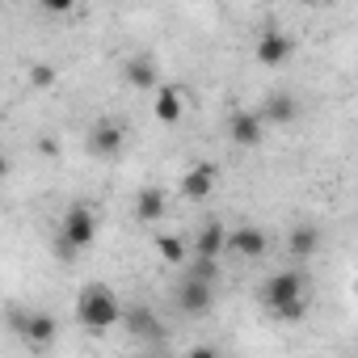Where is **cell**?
<instances>
[{
    "instance_id": "603a6c76",
    "label": "cell",
    "mask_w": 358,
    "mask_h": 358,
    "mask_svg": "<svg viewBox=\"0 0 358 358\" xmlns=\"http://www.w3.org/2000/svg\"><path fill=\"white\" fill-rule=\"evenodd\" d=\"M38 148H43V156H59V143H55V139H43Z\"/></svg>"
},
{
    "instance_id": "44dd1931",
    "label": "cell",
    "mask_w": 358,
    "mask_h": 358,
    "mask_svg": "<svg viewBox=\"0 0 358 358\" xmlns=\"http://www.w3.org/2000/svg\"><path fill=\"white\" fill-rule=\"evenodd\" d=\"M303 312H308V299H291V303H282L274 316H278V320H303Z\"/></svg>"
},
{
    "instance_id": "9a60e30c",
    "label": "cell",
    "mask_w": 358,
    "mask_h": 358,
    "mask_svg": "<svg viewBox=\"0 0 358 358\" xmlns=\"http://www.w3.org/2000/svg\"><path fill=\"white\" fill-rule=\"evenodd\" d=\"M224 241H228L224 224H220V220H207L203 232L194 236V253H199V257H224Z\"/></svg>"
},
{
    "instance_id": "7a4b0ae2",
    "label": "cell",
    "mask_w": 358,
    "mask_h": 358,
    "mask_svg": "<svg viewBox=\"0 0 358 358\" xmlns=\"http://www.w3.org/2000/svg\"><path fill=\"white\" fill-rule=\"evenodd\" d=\"M93 241H97V215H93L85 203L68 207V215H64V224H59V241H55L59 262H76V253H85Z\"/></svg>"
},
{
    "instance_id": "277c9868",
    "label": "cell",
    "mask_w": 358,
    "mask_h": 358,
    "mask_svg": "<svg viewBox=\"0 0 358 358\" xmlns=\"http://www.w3.org/2000/svg\"><path fill=\"white\" fill-rule=\"evenodd\" d=\"M215 303V282H203V278H182L177 282V308H182L186 316H207Z\"/></svg>"
},
{
    "instance_id": "ffe728a7",
    "label": "cell",
    "mask_w": 358,
    "mask_h": 358,
    "mask_svg": "<svg viewBox=\"0 0 358 358\" xmlns=\"http://www.w3.org/2000/svg\"><path fill=\"white\" fill-rule=\"evenodd\" d=\"M55 85V68L51 64H34L30 68V89H51Z\"/></svg>"
},
{
    "instance_id": "4fadbf2b",
    "label": "cell",
    "mask_w": 358,
    "mask_h": 358,
    "mask_svg": "<svg viewBox=\"0 0 358 358\" xmlns=\"http://www.w3.org/2000/svg\"><path fill=\"white\" fill-rule=\"evenodd\" d=\"M122 324H127V333H135V337H143V341H160V337H164L152 308H127V312H122Z\"/></svg>"
},
{
    "instance_id": "3957f363",
    "label": "cell",
    "mask_w": 358,
    "mask_h": 358,
    "mask_svg": "<svg viewBox=\"0 0 358 358\" xmlns=\"http://www.w3.org/2000/svg\"><path fill=\"white\" fill-rule=\"evenodd\" d=\"M291 299H303V274H299V270H278V274H270L266 287H262V303H266L270 312H278V308L291 303Z\"/></svg>"
},
{
    "instance_id": "6da1fadb",
    "label": "cell",
    "mask_w": 358,
    "mask_h": 358,
    "mask_svg": "<svg viewBox=\"0 0 358 358\" xmlns=\"http://www.w3.org/2000/svg\"><path fill=\"white\" fill-rule=\"evenodd\" d=\"M76 320L89 329V333H106L122 320V303L114 299V291L106 282H89L76 299Z\"/></svg>"
},
{
    "instance_id": "e0dca14e",
    "label": "cell",
    "mask_w": 358,
    "mask_h": 358,
    "mask_svg": "<svg viewBox=\"0 0 358 358\" xmlns=\"http://www.w3.org/2000/svg\"><path fill=\"white\" fill-rule=\"evenodd\" d=\"M316 249H320V232H316L312 224H295V228H291V236H287V253L303 262V257H312Z\"/></svg>"
},
{
    "instance_id": "ac0fdd59",
    "label": "cell",
    "mask_w": 358,
    "mask_h": 358,
    "mask_svg": "<svg viewBox=\"0 0 358 358\" xmlns=\"http://www.w3.org/2000/svg\"><path fill=\"white\" fill-rule=\"evenodd\" d=\"M156 253H160L169 266H182V262L190 257V249H186L182 236H156Z\"/></svg>"
},
{
    "instance_id": "9c48e42d",
    "label": "cell",
    "mask_w": 358,
    "mask_h": 358,
    "mask_svg": "<svg viewBox=\"0 0 358 358\" xmlns=\"http://www.w3.org/2000/svg\"><path fill=\"white\" fill-rule=\"evenodd\" d=\"M228 135H232V143H236V148H257V143L266 139V122H262V114L241 110V114H232V118H228Z\"/></svg>"
},
{
    "instance_id": "8fae6325",
    "label": "cell",
    "mask_w": 358,
    "mask_h": 358,
    "mask_svg": "<svg viewBox=\"0 0 358 358\" xmlns=\"http://www.w3.org/2000/svg\"><path fill=\"white\" fill-rule=\"evenodd\" d=\"M122 76H127V85L131 89H156L160 85V72H156V59L152 55H131L127 64H122Z\"/></svg>"
},
{
    "instance_id": "5b68a950",
    "label": "cell",
    "mask_w": 358,
    "mask_h": 358,
    "mask_svg": "<svg viewBox=\"0 0 358 358\" xmlns=\"http://www.w3.org/2000/svg\"><path fill=\"white\" fill-rule=\"evenodd\" d=\"M122 143H127V122H118V118L93 122V131H89V152H93V156L114 160V156L122 152Z\"/></svg>"
},
{
    "instance_id": "7c38bea8",
    "label": "cell",
    "mask_w": 358,
    "mask_h": 358,
    "mask_svg": "<svg viewBox=\"0 0 358 358\" xmlns=\"http://www.w3.org/2000/svg\"><path fill=\"white\" fill-rule=\"evenodd\" d=\"M211 190H215V164H194L182 177V199H190V203H203Z\"/></svg>"
},
{
    "instance_id": "5bb4252c",
    "label": "cell",
    "mask_w": 358,
    "mask_h": 358,
    "mask_svg": "<svg viewBox=\"0 0 358 358\" xmlns=\"http://www.w3.org/2000/svg\"><path fill=\"white\" fill-rule=\"evenodd\" d=\"M55 333H59L55 316H47V312H26V320H22V337H26L30 345H51Z\"/></svg>"
},
{
    "instance_id": "30bf717a",
    "label": "cell",
    "mask_w": 358,
    "mask_h": 358,
    "mask_svg": "<svg viewBox=\"0 0 358 358\" xmlns=\"http://www.w3.org/2000/svg\"><path fill=\"white\" fill-rule=\"evenodd\" d=\"M299 118V101L291 93H270L266 106H262V122L266 127H291Z\"/></svg>"
},
{
    "instance_id": "52a82bcc",
    "label": "cell",
    "mask_w": 358,
    "mask_h": 358,
    "mask_svg": "<svg viewBox=\"0 0 358 358\" xmlns=\"http://www.w3.org/2000/svg\"><path fill=\"white\" fill-rule=\"evenodd\" d=\"M253 55H257L262 68H278V64H287V59L295 55V43H291V34H282V30H266V34L257 38V47H253Z\"/></svg>"
},
{
    "instance_id": "8992f818",
    "label": "cell",
    "mask_w": 358,
    "mask_h": 358,
    "mask_svg": "<svg viewBox=\"0 0 358 358\" xmlns=\"http://www.w3.org/2000/svg\"><path fill=\"white\" fill-rule=\"evenodd\" d=\"M224 249H228L232 257H241V262H257V257H266V232L253 228V224H241V228L228 232Z\"/></svg>"
},
{
    "instance_id": "d6986e66",
    "label": "cell",
    "mask_w": 358,
    "mask_h": 358,
    "mask_svg": "<svg viewBox=\"0 0 358 358\" xmlns=\"http://www.w3.org/2000/svg\"><path fill=\"white\" fill-rule=\"evenodd\" d=\"M186 274L190 278H203V282H215L220 278V257H186Z\"/></svg>"
},
{
    "instance_id": "ba28073f",
    "label": "cell",
    "mask_w": 358,
    "mask_h": 358,
    "mask_svg": "<svg viewBox=\"0 0 358 358\" xmlns=\"http://www.w3.org/2000/svg\"><path fill=\"white\" fill-rule=\"evenodd\" d=\"M152 93H156V97H152V114H156V122H164V127H177V122H182V114H186L182 89H177V85H156Z\"/></svg>"
},
{
    "instance_id": "cb8c5ba5",
    "label": "cell",
    "mask_w": 358,
    "mask_h": 358,
    "mask_svg": "<svg viewBox=\"0 0 358 358\" xmlns=\"http://www.w3.org/2000/svg\"><path fill=\"white\" fill-rule=\"evenodd\" d=\"M5 177H9V156L0 152V182H5Z\"/></svg>"
},
{
    "instance_id": "7402d4cb",
    "label": "cell",
    "mask_w": 358,
    "mask_h": 358,
    "mask_svg": "<svg viewBox=\"0 0 358 358\" xmlns=\"http://www.w3.org/2000/svg\"><path fill=\"white\" fill-rule=\"evenodd\" d=\"M38 5H43L51 17H64V13H72V9H76V0H38Z\"/></svg>"
},
{
    "instance_id": "2e32d148",
    "label": "cell",
    "mask_w": 358,
    "mask_h": 358,
    "mask_svg": "<svg viewBox=\"0 0 358 358\" xmlns=\"http://www.w3.org/2000/svg\"><path fill=\"white\" fill-rule=\"evenodd\" d=\"M160 215H164V190L143 186V190L135 194V220H139V224H156Z\"/></svg>"
}]
</instances>
